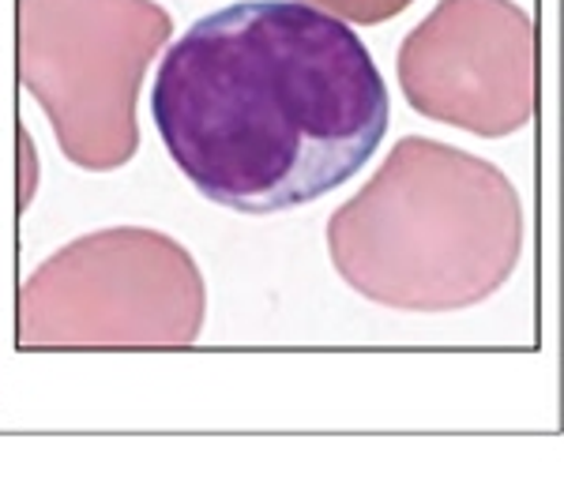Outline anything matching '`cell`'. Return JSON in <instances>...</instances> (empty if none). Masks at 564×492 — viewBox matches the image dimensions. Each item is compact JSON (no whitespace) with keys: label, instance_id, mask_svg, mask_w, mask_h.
Returning <instances> with one entry per match:
<instances>
[{"label":"cell","instance_id":"6da1fadb","mask_svg":"<svg viewBox=\"0 0 564 492\" xmlns=\"http://www.w3.org/2000/svg\"><path fill=\"white\" fill-rule=\"evenodd\" d=\"M388 87L366 42L305 0H245L188 26L151 90L177 170L218 207L294 211L369 162Z\"/></svg>","mask_w":564,"mask_h":492},{"label":"cell","instance_id":"7a4b0ae2","mask_svg":"<svg viewBox=\"0 0 564 492\" xmlns=\"http://www.w3.org/2000/svg\"><path fill=\"white\" fill-rule=\"evenodd\" d=\"M327 252L358 297L399 313L489 300L523 260V199L494 162L406 135L327 218Z\"/></svg>","mask_w":564,"mask_h":492},{"label":"cell","instance_id":"3957f363","mask_svg":"<svg viewBox=\"0 0 564 492\" xmlns=\"http://www.w3.org/2000/svg\"><path fill=\"white\" fill-rule=\"evenodd\" d=\"M20 79L45 109L61 154L87 173L140 151L143 72L174 34L154 0H20Z\"/></svg>","mask_w":564,"mask_h":492},{"label":"cell","instance_id":"277c9868","mask_svg":"<svg viewBox=\"0 0 564 492\" xmlns=\"http://www.w3.org/2000/svg\"><path fill=\"white\" fill-rule=\"evenodd\" d=\"M207 286L185 244L121 226L65 244L23 282L20 346H193Z\"/></svg>","mask_w":564,"mask_h":492},{"label":"cell","instance_id":"5b68a950","mask_svg":"<svg viewBox=\"0 0 564 492\" xmlns=\"http://www.w3.org/2000/svg\"><path fill=\"white\" fill-rule=\"evenodd\" d=\"M395 72L422 117L500 140L539 106V31L516 0H441L399 45Z\"/></svg>","mask_w":564,"mask_h":492},{"label":"cell","instance_id":"8992f818","mask_svg":"<svg viewBox=\"0 0 564 492\" xmlns=\"http://www.w3.org/2000/svg\"><path fill=\"white\" fill-rule=\"evenodd\" d=\"M305 4L321 8V12L335 15L343 23H358V26H377L395 20L399 12L414 4V0H305Z\"/></svg>","mask_w":564,"mask_h":492},{"label":"cell","instance_id":"52a82bcc","mask_svg":"<svg viewBox=\"0 0 564 492\" xmlns=\"http://www.w3.org/2000/svg\"><path fill=\"white\" fill-rule=\"evenodd\" d=\"M34 185H39V158H34L31 135L20 132V207H31Z\"/></svg>","mask_w":564,"mask_h":492}]
</instances>
